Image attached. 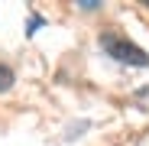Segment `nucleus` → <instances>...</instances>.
Returning a JSON list of instances; mask_svg holds the SVG:
<instances>
[{"instance_id":"2","label":"nucleus","mask_w":149,"mask_h":146,"mask_svg":"<svg viewBox=\"0 0 149 146\" xmlns=\"http://www.w3.org/2000/svg\"><path fill=\"white\" fill-rule=\"evenodd\" d=\"M10 85H13V71L7 65H0V91H10Z\"/></svg>"},{"instance_id":"1","label":"nucleus","mask_w":149,"mask_h":146,"mask_svg":"<svg viewBox=\"0 0 149 146\" xmlns=\"http://www.w3.org/2000/svg\"><path fill=\"white\" fill-rule=\"evenodd\" d=\"M101 49H104L110 59H117V62H127V65H149V55L143 52V49H139L136 42H130V39L117 36V33H101Z\"/></svg>"}]
</instances>
